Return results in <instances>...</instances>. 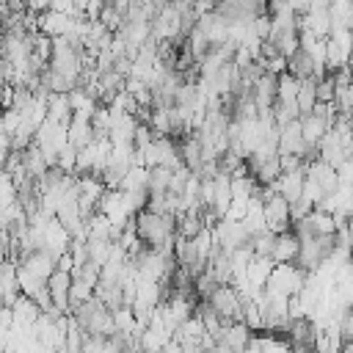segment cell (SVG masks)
<instances>
[{"instance_id":"obj_1","label":"cell","mask_w":353,"mask_h":353,"mask_svg":"<svg viewBox=\"0 0 353 353\" xmlns=\"http://www.w3.org/2000/svg\"><path fill=\"white\" fill-rule=\"evenodd\" d=\"M210 306L221 314L223 323H243V317H245V298L240 295V290L234 284H221L210 295Z\"/></svg>"},{"instance_id":"obj_2","label":"cell","mask_w":353,"mask_h":353,"mask_svg":"<svg viewBox=\"0 0 353 353\" xmlns=\"http://www.w3.org/2000/svg\"><path fill=\"white\" fill-rule=\"evenodd\" d=\"M306 276H309V273H306L303 268H298V262L276 265L265 287H268V290H276V292H281V295H287V298H292V295H298V292L306 287Z\"/></svg>"},{"instance_id":"obj_3","label":"cell","mask_w":353,"mask_h":353,"mask_svg":"<svg viewBox=\"0 0 353 353\" xmlns=\"http://www.w3.org/2000/svg\"><path fill=\"white\" fill-rule=\"evenodd\" d=\"M212 237H215V245H221L223 251H234V248H243L248 245L251 240V232L245 229L243 221H234V218H221L212 229Z\"/></svg>"},{"instance_id":"obj_4","label":"cell","mask_w":353,"mask_h":353,"mask_svg":"<svg viewBox=\"0 0 353 353\" xmlns=\"http://www.w3.org/2000/svg\"><path fill=\"white\" fill-rule=\"evenodd\" d=\"M265 218H268V229L276 234H284L292 229V215H290V201L276 193L265 201Z\"/></svg>"},{"instance_id":"obj_5","label":"cell","mask_w":353,"mask_h":353,"mask_svg":"<svg viewBox=\"0 0 353 353\" xmlns=\"http://www.w3.org/2000/svg\"><path fill=\"white\" fill-rule=\"evenodd\" d=\"M306 176H312V179L325 190V196H331V193L339 190V171H336L334 165L323 163V160L309 163V165H306Z\"/></svg>"},{"instance_id":"obj_6","label":"cell","mask_w":353,"mask_h":353,"mask_svg":"<svg viewBox=\"0 0 353 353\" xmlns=\"http://www.w3.org/2000/svg\"><path fill=\"white\" fill-rule=\"evenodd\" d=\"M298 254H301V240L298 234L290 229L284 234H279L276 240V248H273V262L276 265H290V262H298Z\"/></svg>"},{"instance_id":"obj_7","label":"cell","mask_w":353,"mask_h":353,"mask_svg":"<svg viewBox=\"0 0 353 353\" xmlns=\"http://www.w3.org/2000/svg\"><path fill=\"white\" fill-rule=\"evenodd\" d=\"M94 138H97V132H94L91 119L83 116V113H74L72 121H69V143L77 146V149H83V146L94 143Z\"/></svg>"},{"instance_id":"obj_8","label":"cell","mask_w":353,"mask_h":353,"mask_svg":"<svg viewBox=\"0 0 353 353\" xmlns=\"http://www.w3.org/2000/svg\"><path fill=\"white\" fill-rule=\"evenodd\" d=\"M254 342V331L245 323H226L223 325V345L234 353H243Z\"/></svg>"},{"instance_id":"obj_9","label":"cell","mask_w":353,"mask_h":353,"mask_svg":"<svg viewBox=\"0 0 353 353\" xmlns=\"http://www.w3.org/2000/svg\"><path fill=\"white\" fill-rule=\"evenodd\" d=\"M303 182H306V171H292V174H281L273 185H276V193H281L292 204L303 199Z\"/></svg>"},{"instance_id":"obj_10","label":"cell","mask_w":353,"mask_h":353,"mask_svg":"<svg viewBox=\"0 0 353 353\" xmlns=\"http://www.w3.org/2000/svg\"><path fill=\"white\" fill-rule=\"evenodd\" d=\"M97 298L110 309V312H116V309H121V306H127V298H124V284L121 281H110V279H99V284H97Z\"/></svg>"},{"instance_id":"obj_11","label":"cell","mask_w":353,"mask_h":353,"mask_svg":"<svg viewBox=\"0 0 353 353\" xmlns=\"http://www.w3.org/2000/svg\"><path fill=\"white\" fill-rule=\"evenodd\" d=\"M301 124H303V141L309 146H320V141L328 135L331 130V121L317 116V113H309V116H301Z\"/></svg>"},{"instance_id":"obj_12","label":"cell","mask_w":353,"mask_h":353,"mask_svg":"<svg viewBox=\"0 0 353 353\" xmlns=\"http://www.w3.org/2000/svg\"><path fill=\"white\" fill-rule=\"evenodd\" d=\"M273 268H276V262H273L270 256H254V259H251V265H248V270H245L248 284H251V287H256V290H262V287L268 284V279H270Z\"/></svg>"},{"instance_id":"obj_13","label":"cell","mask_w":353,"mask_h":353,"mask_svg":"<svg viewBox=\"0 0 353 353\" xmlns=\"http://www.w3.org/2000/svg\"><path fill=\"white\" fill-rule=\"evenodd\" d=\"M47 119L52 121H61V124H69L74 110H72V102H69V94H52L50 102H47Z\"/></svg>"},{"instance_id":"obj_14","label":"cell","mask_w":353,"mask_h":353,"mask_svg":"<svg viewBox=\"0 0 353 353\" xmlns=\"http://www.w3.org/2000/svg\"><path fill=\"white\" fill-rule=\"evenodd\" d=\"M314 61H312V55L306 52V50H298L292 58H287V72L290 74H295L298 80H306V77H314Z\"/></svg>"},{"instance_id":"obj_15","label":"cell","mask_w":353,"mask_h":353,"mask_svg":"<svg viewBox=\"0 0 353 353\" xmlns=\"http://www.w3.org/2000/svg\"><path fill=\"white\" fill-rule=\"evenodd\" d=\"M19 290H22V295H28V298L36 301L41 292H47V279L30 273L28 268H19Z\"/></svg>"},{"instance_id":"obj_16","label":"cell","mask_w":353,"mask_h":353,"mask_svg":"<svg viewBox=\"0 0 353 353\" xmlns=\"http://www.w3.org/2000/svg\"><path fill=\"white\" fill-rule=\"evenodd\" d=\"M317 105V77H306L301 80V91H298V108L301 116H309Z\"/></svg>"},{"instance_id":"obj_17","label":"cell","mask_w":353,"mask_h":353,"mask_svg":"<svg viewBox=\"0 0 353 353\" xmlns=\"http://www.w3.org/2000/svg\"><path fill=\"white\" fill-rule=\"evenodd\" d=\"M276 240H279V234H276V232H270V229H265V232H256V234H251L248 245L254 248V254H256V256H270V259H273V248H276Z\"/></svg>"},{"instance_id":"obj_18","label":"cell","mask_w":353,"mask_h":353,"mask_svg":"<svg viewBox=\"0 0 353 353\" xmlns=\"http://www.w3.org/2000/svg\"><path fill=\"white\" fill-rule=\"evenodd\" d=\"M171 176H174V171L165 168V165H154V168H149V193H168V188H171Z\"/></svg>"},{"instance_id":"obj_19","label":"cell","mask_w":353,"mask_h":353,"mask_svg":"<svg viewBox=\"0 0 353 353\" xmlns=\"http://www.w3.org/2000/svg\"><path fill=\"white\" fill-rule=\"evenodd\" d=\"M298 91H301V80L290 72L279 74V99H298Z\"/></svg>"},{"instance_id":"obj_20","label":"cell","mask_w":353,"mask_h":353,"mask_svg":"<svg viewBox=\"0 0 353 353\" xmlns=\"http://www.w3.org/2000/svg\"><path fill=\"white\" fill-rule=\"evenodd\" d=\"M77 146H66V149H61V154H58V168L61 171H66V174H74L77 176Z\"/></svg>"},{"instance_id":"obj_21","label":"cell","mask_w":353,"mask_h":353,"mask_svg":"<svg viewBox=\"0 0 353 353\" xmlns=\"http://www.w3.org/2000/svg\"><path fill=\"white\" fill-rule=\"evenodd\" d=\"M317 102H336V83H334V77L328 74V77H323V80H317Z\"/></svg>"},{"instance_id":"obj_22","label":"cell","mask_w":353,"mask_h":353,"mask_svg":"<svg viewBox=\"0 0 353 353\" xmlns=\"http://www.w3.org/2000/svg\"><path fill=\"white\" fill-rule=\"evenodd\" d=\"M303 199H309L314 207H320V204L325 201V190H323L312 176H306V182H303Z\"/></svg>"},{"instance_id":"obj_23","label":"cell","mask_w":353,"mask_h":353,"mask_svg":"<svg viewBox=\"0 0 353 353\" xmlns=\"http://www.w3.org/2000/svg\"><path fill=\"white\" fill-rule=\"evenodd\" d=\"M83 353H108V339L105 336H85Z\"/></svg>"},{"instance_id":"obj_24","label":"cell","mask_w":353,"mask_h":353,"mask_svg":"<svg viewBox=\"0 0 353 353\" xmlns=\"http://www.w3.org/2000/svg\"><path fill=\"white\" fill-rule=\"evenodd\" d=\"M268 72H273V74H284V72H287V58H284V55L268 58Z\"/></svg>"},{"instance_id":"obj_25","label":"cell","mask_w":353,"mask_h":353,"mask_svg":"<svg viewBox=\"0 0 353 353\" xmlns=\"http://www.w3.org/2000/svg\"><path fill=\"white\" fill-rule=\"evenodd\" d=\"M163 353H185V347H182V342H176V339H171L165 347H163Z\"/></svg>"},{"instance_id":"obj_26","label":"cell","mask_w":353,"mask_h":353,"mask_svg":"<svg viewBox=\"0 0 353 353\" xmlns=\"http://www.w3.org/2000/svg\"><path fill=\"white\" fill-rule=\"evenodd\" d=\"M185 347V353H207V347L201 345V342H196V345H182Z\"/></svg>"},{"instance_id":"obj_27","label":"cell","mask_w":353,"mask_h":353,"mask_svg":"<svg viewBox=\"0 0 353 353\" xmlns=\"http://www.w3.org/2000/svg\"><path fill=\"white\" fill-rule=\"evenodd\" d=\"M292 353H317V350L309 345H292Z\"/></svg>"},{"instance_id":"obj_28","label":"cell","mask_w":353,"mask_h":353,"mask_svg":"<svg viewBox=\"0 0 353 353\" xmlns=\"http://www.w3.org/2000/svg\"><path fill=\"white\" fill-rule=\"evenodd\" d=\"M339 353H353V342H345V347Z\"/></svg>"},{"instance_id":"obj_29","label":"cell","mask_w":353,"mask_h":353,"mask_svg":"<svg viewBox=\"0 0 353 353\" xmlns=\"http://www.w3.org/2000/svg\"><path fill=\"white\" fill-rule=\"evenodd\" d=\"M210 3H212V6L218 8V6H221V3H226V0H210Z\"/></svg>"},{"instance_id":"obj_30","label":"cell","mask_w":353,"mask_h":353,"mask_svg":"<svg viewBox=\"0 0 353 353\" xmlns=\"http://www.w3.org/2000/svg\"><path fill=\"white\" fill-rule=\"evenodd\" d=\"M160 353H163V350H160Z\"/></svg>"},{"instance_id":"obj_31","label":"cell","mask_w":353,"mask_h":353,"mask_svg":"<svg viewBox=\"0 0 353 353\" xmlns=\"http://www.w3.org/2000/svg\"><path fill=\"white\" fill-rule=\"evenodd\" d=\"M350 309H353V306H350Z\"/></svg>"}]
</instances>
